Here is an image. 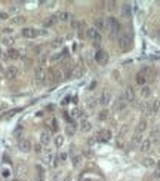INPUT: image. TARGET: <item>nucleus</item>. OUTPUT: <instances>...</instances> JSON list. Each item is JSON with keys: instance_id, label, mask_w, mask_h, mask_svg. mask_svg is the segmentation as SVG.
Masks as SVG:
<instances>
[{"instance_id": "nucleus-1", "label": "nucleus", "mask_w": 160, "mask_h": 181, "mask_svg": "<svg viewBox=\"0 0 160 181\" xmlns=\"http://www.w3.org/2000/svg\"><path fill=\"white\" fill-rule=\"evenodd\" d=\"M151 73H153V70L150 67H145L141 71H138V74H136V83L141 85V86H145V83H147V80H148Z\"/></svg>"}, {"instance_id": "nucleus-2", "label": "nucleus", "mask_w": 160, "mask_h": 181, "mask_svg": "<svg viewBox=\"0 0 160 181\" xmlns=\"http://www.w3.org/2000/svg\"><path fill=\"white\" fill-rule=\"evenodd\" d=\"M105 22H107V30H110L111 36L117 34L119 30H120V24H119L117 19H116L114 17H108L107 19H105Z\"/></svg>"}, {"instance_id": "nucleus-3", "label": "nucleus", "mask_w": 160, "mask_h": 181, "mask_svg": "<svg viewBox=\"0 0 160 181\" xmlns=\"http://www.w3.org/2000/svg\"><path fill=\"white\" fill-rule=\"evenodd\" d=\"M86 36L91 39V42H95V43H100V40H101V33L95 28V27H91V28H88V31H86Z\"/></svg>"}, {"instance_id": "nucleus-4", "label": "nucleus", "mask_w": 160, "mask_h": 181, "mask_svg": "<svg viewBox=\"0 0 160 181\" xmlns=\"http://www.w3.org/2000/svg\"><path fill=\"white\" fill-rule=\"evenodd\" d=\"M95 61H96L100 65H105V64L108 62V53L105 51H102V49L96 51V53H95Z\"/></svg>"}, {"instance_id": "nucleus-5", "label": "nucleus", "mask_w": 160, "mask_h": 181, "mask_svg": "<svg viewBox=\"0 0 160 181\" xmlns=\"http://www.w3.org/2000/svg\"><path fill=\"white\" fill-rule=\"evenodd\" d=\"M131 42H132V36L131 34L123 33V34L119 37V46H120L122 49H127V48L131 46Z\"/></svg>"}, {"instance_id": "nucleus-6", "label": "nucleus", "mask_w": 160, "mask_h": 181, "mask_svg": "<svg viewBox=\"0 0 160 181\" xmlns=\"http://www.w3.org/2000/svg\"><path fill=\"white\" fill-rule=\"evenodd\" d=\"M22 36L27 37V39H36V37L40 36V31L37 28H33V27H27V28L22 30Z\"/></svg>"}, {"instance_id": "nucleus-7", "label": "nucleus", "mask_w": 160, "mask_h": 181, "mask_svg": "<svg viewBox=\"0 0 160 181\" xmlns=\"http://www.w3.org/2000/svg\"><path fill=\"white\" fill-rule=\"evenodd\" d=\"M111 101H113V95L110 94L108 91H102V94L100 95V104L107 107V105L111 104Z\"/></svg>"}, {"instance_id": "nucleus-8", "label": "nucleus", "mask_w": 160, "mask_h": 181, "mask_svg": "<svg viewBox=\"0 0 160 181\" xmlns=\"http://www.w3.org/2000/svg\"><path fill=\"white\" fill-rule=\"evenodd\" d=\"M18 147H19V150H21L22 153H27V151L31 150V141L27 140V138H22V140L18 141Z\"/></svg>"}, {"instance_id": "nucleus-9", "label": "nucleus", "mask_w": 160, "mask_h": 181, "mask_svg": "<svg viewBox=\"0 0 160 181\" xmlns=\"http://www.w3.org/2000/svg\"><path fill=\"white\" fill-rule=\"evenodd\" d=\"M79 129L82 131V132H89V131L92 129V123H91V120H88V119H82L80 123H79Z\"/></svg>"}, {"instance_id": "nucleus-10", "label": "nucleus", "mask_w": 160, "mask_h": 181, "mask_svg": "<svg viewBox=\"0 0 160 181\" xmlns=\"http://www.w3.org/2000/svg\"><path fill=\"white\" fill-rule=\"evenodd\" d=\"M5 76L8 79H15L18 76V69L15 65H9L6 69V71H5Z\"/></svg>"}, {"instance_id": "nucleus-11", "label": "nucleus", "mask_w": 160, "mask_h": 181, "mask_svg": "<svg viewBox=\"0 0 160 181\" xmlns=\"http://www.w3.org/2000/svg\"><path fill=\"white\" fill-rule=\"evenodd\" d=\"M96 137H98V140H102V141H110L111 137H113V134L108 129H102L96 134Z\"/></svg>"}, {"instance_id": "nucleus-12", "label": "nucleus", "mask_w": 160, "mask_h": 181, "mask_svg": "<svg viewBox=\"0 0 160 181\" xmlns=\"http://www.w3.org/2000/svg\"><path fill=\"white\" fill-rule=\"evenodd\" d=\"M51 143V132L49 131H43L40 134V144L42 146H49Z\"/></svg>"}, {"instance_id": "nucleus-13", "label": "nucleus", "mask_w": 160, "mask_h": 181, "mask_svg": "<svg viewBox=\"0 0 160 181\" xmlns=\"http://www.w3.org/2000/svg\"><path fill=\"white\" fill-rule=\"evenodd\" d=\"M46 77H48V74H46V70L43 69V67H39V69L36 70V79L39 82H45Z\"/></svg>"}, {"instance_id": "nucleus-14", "label": "nucleus", "mask_w": 160, "mask_h": 181, "mask_svg": "<svg viewBox=\"0 0 160 181\" xmlns=\"http://www.w3.org/2000/svg\"><path fill=\"white\" fill-rule=\"evenodd\" d=\"M150 148H151V141L150 140H142L141 144H139V150L142 153H147V151H150Z\"/></svg>"}, {"instance_id": "nucleus-15", "label": "nucleus", "mask_w": 160, "mask_h": 181, "mask_svg": "<svg viewBox=\"0 0 160 181\" xmlns=\"http://www.w3.org/2000/svg\"><path fill=\"white\" fill-rule=\"evenodd\" d=\"M159 108H160V100H153L151 103H150V105H148L150 113H157Z\"/></svg>"}, {"instance_id": "nucleus-16", "label": "nucleus", "mask_w": 160, "mask_h": 181, "mask_svg": "<svg viewBox=\"0 0 160 181\" xmlns=\"http://www.w3.org/2000/svg\"><path fill=\"white\" fill-rule=\"evenodd\" d=\"M53 160H57V157L53 153H48V155L45 156V159H43V162L46 165H52V166H55V162Z\"/></svg>"}, {"instance_id": "nucleus-17", "label": "nucleus", "mask_w": 160, "mask_h": 181, "mask_svg": "<svg viewBox=\"0 0 160 181\" xmlns=\"http://www.w3.org/2000/svg\"><path fill=\"white\" fill-rule=\"evenodd\" d=\"M95 28L101 33V30H107V22L104 19H96L95 21Z\"/></svg>"}, {"instance_id": "nucleus-18", "label": "nucleus", "mask_w": 160, "mask_h": 181, "mask_svg": "<svg viewBox=\"0 0 160 181\" xmlns=\"http://www.w3.org/2000/svg\"><path fill=\"white\" fill-rule=\"evenodd\" d=\"M126 100H117L116 101V105H114V110H117V112H120V110H123V108H126Z\"/></svg>"}, {"instance_id": "nucleus-19", "label": "nucleus", "mask_w": 160, "mask_h": 181, "mask_svg": "<svg viewBox=\"0 0 160 181\" xmlns=\"http://www.w3.org/2000/svg\"><path fill=\"white\" fill-rule=\"evenodd\" d=\"M134 98H135L134 89H132V88H127L126 92H125V100H126V103L127 101H134Z\"/></svg>"}, {"instance_id": "nucleus-20", "label": "nucleus", "mask_w": 160, "mask_h": 181, "mask_svg": "<svg viewBox=\"0 0 160 181\" xmlns=\"http://www.w3.org/2000/svg\"><path fill=\"white\" fill-rule=\"evenodd\" d=\"M74 132H76V126H74L73 123H68L67 126H65V134H67V137H73Z\"/></svg>"}, {"instance_id": "nucleus-21", "label": "nucleus", "mask_w": 160, "mask_h": 181, "mask_svg": "<svg viewBox=\"0 0 160 181\" xmlns=\"http://www.w3.org/2000/svg\"><path fill=\"white\" fill-rule=\"evenodd\" d=\"M139 94H141L142 98H148V96L151 95V89H150L148 86H142L141 89H139Z\"/></svg>"}, {"instance_id": "nucleus-22", "label": "nucleus", "mask_w": 160, "mask_h": 181, "mask_svg": "<svg viewBox=\"0 0 160 181\" xmlns=\"http://www.w3.org/2000/svg\"><path fill=\"white\" fill-rule=\"evenodd\" d=\"M65 53H67V51L64 49L62 52H58V53L52 55V57H51V62H55V61H59L61 58H62V57H64V55H65Z\"/></svg>"}, {"instance_id": "nucleus-23", "label": "nucleus", "mask_w": 160, "mask_h": 181, "mask_svg": "<svg viewBox=\"0 0 160 181\" xmlns=\"http://www.w3.org/2000/svg\"><path fill=\"white\" fill-rule=\"evenodd\" d=\"M2 177H3V178H10V177H12V171H10V168H8V166L2 168Z\"/></svg>"}, {"instance_id": "nucleus-24", "label": "nucleus", "mask_w": 160, "mask_h": 181, "mask_svg": "<svg viewBox=\"0 0 160 181\" xmlns=\"http://www.w3.org/2000/svg\"><path fill=\"white\" fill-rule=\"evenodd\" d=\"M57 18H58L59 21H68L70 19V14L68 12H59L58 15H57Z\"/></svg>"}, {"instance_id": "nucleus-25", "label": "nucleus", "mask_w": 160, "mask_h": 181, "mask_svg": "<svg viewBox=\"0 0 160 181\" xmlns=\"http://www.w3.org/2000/svg\"><path fill=\"white\" fill-rule=\"evenodd\" d=\"M57 21H58V18H57V17H51L49 19H46V21L43 22V26H45V27H51V26H53Z\"/></svg>"}, {"instance_id": "nucleus-26", "label": "nucleus", "mask_w": 160, "mask_h": 181, "mask_svg": "<svg viewBox=\"0 0 160 181\" xmlns=\"http://www.w3.org/2000/svg\"><path fill=\"white\" fill-rule=\"evenodd\" d=\"M6 57H8L9 60H17L18 57H19V53H18V51H15V49H10V51L8 52Z\"/></svg>"}, {"instance_id": "nucleus-27", "label": "nucleus", "mask_w": 160, "mask_h": 181, "mask_svg": "<svg viewBox=\"0 0 160 181\" xmlns=\"http://www.w3.org/2000/svg\"><path fill=\"white\" fill-rule=\"evenodd\" d=\"M62 144H64V135H57L55 137V146L58 147H62Z\"/></svg>"}, {"instance_id": "nucleus-28", "label": "nucleus", "mask_w": 160, "mask_h": 181, "mask_svg": "<svg viewBox=\"0 0 160 181\" xmlns=\"http://www.w3.org/2000/svg\"><path fill=\"white\" fill-rule=\"evenodd\" d=\"M145 129H147V122L141 120L139 123H138V126H136V131H138V132H144Z\"/></svg>"}, {"instance_id": "nucleus-29", "label": "nucleus", "mask_w": 160, "mask_h": 181, "mask_svg": "<svg viewBox=\"0 0 160 181\" xmlns=\"http://www.w3.org/2000/svg\"><path fill=\"white\" fill-rule=\"evenodd\" d=\"M122 14H123L125 17H131V6H129V5H123Z\"/></svg>"}, {"instance_id": "nucleus-30", "label": "nucleus", "mask_w": 160, "mask_h": 181, "mask_svg": "<svg viewBox=\"0 0 160 181\" xmlns=\"http://www.w3.org/2000/svg\"><path fill=\"white\" fill-rule=\"evenodd\" d=\"M73 117H80V120H82V119H84V113L82 110H74L73 112Z\"/></svg>"}, {"instance_id": "nucleus-31", "label": "nucleus", "mask_w": 160, "mask_h": 181, "mask_svg": "<svg viewBox=\"0 0 160 181\" xmlns=\"http://www.w3.org/2000/svg\"><path fill=\"white\" fill-rule=\"evenodd\" d=\"M107 117H108V112H105V110H104V112H101L100 114H98V119H100V120H105Z\"/></svg>"}, {"instance_id": "nucleus-32", "label": "nucleus", "mask_w": 160, "mask_h": 181, "mask_svg": "<svg viewBox=\"0 0 160 181\" xmlns=\"http://www.w3.org/2000/svg\"><path fill=\"white\" fill-rule=\"evenodd\" d=\"M51 128L53 131L58 129V122H57V119H51Z\"/></svg>"}, {"instance_id": "nucleus-33", "label": "nucleus", "mask_w": 160, "mask_h": 181, "mask_svg": "<svg viewBox=\"0 0 160 181\" xmlns=\"http://www.w3.org/2000/svg\"><path fill=\"white\" fill-rule=\"evenodd\" d=\"M70 100H71V96H70V95H67V96H64V100L61 101V104H62V105H65V104L70 103Z\"/></svg>"}, {"instance_id": "nucleus-34", "label": "nucleus", "mask_w": 160, "mask_h": 181, "mask_svg": "<svg viewBox=\"0 0 160 181\" xmlns=\"http://www.w3.org/2000/svg\"><path fill=\"white\" fill-rule=\"evenodd\" d=\"M154 165V160H153L151 157L150 159H145V166H153Z\"/></svg>"}, {"instance_id": "nucleus-35", "label": "nucleus", "mask_w": 160, "mask_h": 181, "mask_svg": "<svg viewBox=\"0 0 160 181\" xmlns=\"http://www.w3.org/2000/svg\"><path fill=\"white\" fill-rule=\"evenodd\" d=\"M88 107H89V108H95V107H96V103H95L93 100H89V103H88Z\"/></svg>"}, {"instance_id": "nucleus-36", "label": "nucleus", "mask_w": 160, "mask_h": 181, "mask_svg": "<svg viewBox=\"0 0 160 181\" xmlns=\"http://www.w3.org/2000/svg\"><path fill=\"white\" fill-rule=\"evenodd\" d=\"M80 162H82V156H76L74 157V165H79Z\"/></svg>"}, {"instance_id": "nucleus-37", "label": "nucleus", "mask_w": 160, "mask_h": 181, "mask_svg": "<svg viewBox=\"0 0 160 181\" xmlns=\"http://www.w3.org/2000/svg\"><path fill=\"white\" fill-rule=\"evenodd\" d=\"M65 159H67V153H61V155H59V160H62V162H64Z\"/></svg>"}, {"instance_id": "nucleus-38", "label": "nucleus", "mask_w": 160, "mask_h": 181, "mask_svg": "<svg viewBox=\"0 0 160 181\" xmlns=\"http://www.w3.org/2000/svg\"><path fill=\"white\" fill-rule=\"evenodd\" d=\"M142 140H141V135H135V138H134V143H141Z\"/></svg>"}, {"instance_id": "nucleus-39", "label": "nucleus", "mask_w": 160, "mask_h": 181, "mask_svg": "<svg viewBox=\"0 0 160 181\" xmlns=\"http://www.w3.org/2000/svg\"><path fill=\"white\" fill-rule=\"evenodd\" d=\"M61 43H62V39H57V40L53 42V46H59Z\"/></svg>"}, {"instance_id": "nucleus-40", "label": "nucleus", "mask_w": 160, "mask_h": 181, "mask_svg": "<svg viewBox=\"0 0 160 181\" xmlns=\"http://www.w3.org/2000/svg\"><path fill=\"white\" fill-rule=\"evenodd\" d=\"M8 18V14L6 12H0V19H6Z\"/></svg>"}, {"instance_id": "nucleus-41", "label": "nucleus", "mask_w": 160, "mask_h": 181, "mask_svg": "<svg viewBox=\"0 0 160 181\" xmlns=\"http://www.w3.org/2000/svg\"><path fill=\"white\" fill-rule=\"evenodd\" d=\"M88 144H89V146L95 144V138H89V140H88Z\"/></svg>"}, {"instance_id": "nucleus-42", "label": "nucleus", "mask_w": 160, "mask_h": 181, "mask_svg": "<svg viewBox=\"0 0 160 181\" xmlns=\"http://www.w3.org/2000/svg\"><path fill=\"white\" fill-rule=\"evenodd\" d=\"M5 108H8V105L6 104H0V112H3Z\"/></svg>"}, {"instance_id": "nucleus-43", "label": "nucleus", "mask_w": 160, "mask_h": 181, "mask_svg": "<svg viewBox=\"0 0 160 181\" xmlns=\"http://www.w3.org/2000/svg\"><path fill=\"white\" fill-rule=\"evenodd\" d=\"M36 151L40 153V151H42V146H36Z\"/></svg>"}, {"instance_id": "nucleus-44", "label": "nucleus", "mask_w": 160, "mask_h": 181, "mask_svg": "<svg viewBox=\"0 0 160 181\" xmlns=\"http://www.w3.org/2000/svg\"><path fill=\"white\" fill-rule=\"evenodd\" d=\"M156 177H157V178H160V169L157 171V172H156Z\"/></svg>"}, {"instance_id": "nucleus-45", "label": "nucleus", "mask_w": 160, "mask_h": 181, "mask_svg": "<svg viewBox=\"0 0 160 181\" xmlns=\"http://www.w3.org/2000/svg\"><path fill=\"white\" fill-rule=\"evenodd\" d=\"M159 169H160V162H159Z\"/></svg>"}, {"instance_id": "nucleus-46", "label": "nucleus", "mask_w": 160, "mask_h": 181, "mask_svg": "<svg viewBox=\"0 0 160 181\" xmlns=\"http://www.w3.org/2000/svg\"><path fill=\"white\" fill-rule=\"evenodd\" d=\"M84 181H89V180H84Z\"/></svg>"}]
</instances>
